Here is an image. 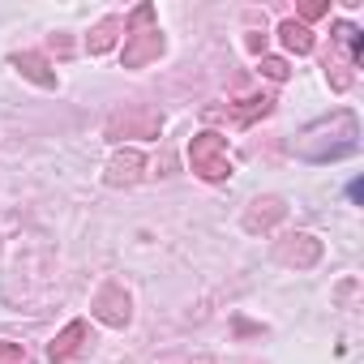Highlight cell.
Listing matches in <instances>:
<instances>
[{
    "mask_svg": "<svg viewBox=\"0 0 364 364\" xmlns=\"http://www.w3.org/2000/svg\"><path fill=\"white\" fill-rule=\"evenodd\" d=\"M189 163L202 180H210V185H219V180L232 176V159H228V137L223 133H198L189 141Z\"/></svg>",
    "mask_w": 364,
    "mask_h": 364,
    "instance_id": "6da1fadb",
    "label": "cell"
},
{
    "mask_svg": "<svg viewBox=\"0 0 364 364\" xmlns=\"http://www.w3.org/2000/svg\"><path fill=\"white\" fill-rule=\"evenodd\" d=\"M90 313H95L103 326H116V330L129 326V317H133V313H129V291H124L120 283H103L99 296H95V304H90Z\"/></svg>",
    "mask_w": 364,
    "mask_h": 364,
    "instance_id": "7a4b0ae2",
    "label": "cell"
},
{
    "mask_svg": "<svg viewBox=\"0 0 364 364\" xmlns=\"http://www.w3.org/2000/svg\"><path fill=\"white\" fill-rule=\"evenodd\" d=\"M120 133H133V137H154L159 133V112L150 107H129V112H116L107 120V137H120Z\"/></svg>",
    "mask_w": 364,
    "mask_h": 364,
    "instance_id": "3957f363",
    "label": "cell"
},
{
    "mask_svg": "<svg viewBox=\"0 0 364 364\" xmlns=\"http://www.w3.org/2000/svg\"><path fill=\"white\" fill-rule=\"evenodd\" d=\"M124 69H141L150 60H159L163 52V35L159 31H124Z\"/></svg>",
    "mask_w": 364,
    "mask_h": 364,
    "instance_id": "277c9868",
    "label": "cell"
},
{
    "mask_svg": "<svg viewBox=\"0 0 364 364\" xmlns=\"http://www.w3.org/2000/svg\"><path fill=\"white\" fill-rule=\"evenodd\" d=\"M274 257H279L283 266L309 270V266H317V257H321V240H317V236H287V240L274 249Z\"/></svg>",
    "mask_w": 364,
    "mask_h": 364,
    "instance_id": "5b68a950",
    "label": "cell"
},
{
    "mask_svg": "<svg viewBox=\"0 0 364 364\" xmlns=\"http://www.w3.org/2000/svg\"><path fill=\"white\" fill-rule=\"evenodd\" d=\"M141 167H146V159H141V150H116L112 154V163H107V185L112 189H120V185H137V180H141Z\"/></svg>",
    "mask_w": 364,
    "mask_h": 364,
    "instance_id": "8992f818",
    "label": "cell"
},
{
    "mask_svg": "<svg viewBox=\"0 0 364 364\" xmlns=\"http://www.w3.org/2000/svg\"><path fill=\"white\" fill-rule=\"evenodd\" d=\"M86 338H90V326L86 321H69L56 338H52V347H48V355H52V364H65V360H73V355H82V347H86Z\"/></svg>",
    "mask_w": 364,
    "mask_h": 364,
    "instance_id": "52a82bcc",
    "label": "cell"
},
{
    "mask_svg": "<svg viewBox=\"0 0 364 364\" xmlns=\"http://www.w3.org/2000/svg\"><path fill=\"white\" fill-rule=\"evenodd\" d=\"M283 215H287V206L279 202V198H257L249 210H245V232H270V228H279L283 223Z\"/></svg>",
    "mask_w": 364,
    "mask_h": 364,
    "instance_id": "ba28073f",
    "label": "cell"
},
{
    "mask_svg": "<svg viewBox=\"0 0 364 364\" xmlns=\"http://www.w3.org/2000/svg\"><path fill=\"white\" fill-rule=\"evenodd\" d=\"M14 65H18V73H22V77H31L35 86H43V90H52V86H56V73L48 69V60H43V56L22 52V56H14Z\"/></svg>",
    "mask_w": 364,
    "mask_h": 364,
    "instance_id": "9c48e42d",
    "label": "cell"
},
{
    "mask_svg": "<svg viewBox=\"0 0 364 364\" xmlns=\"http://www.w3.org/2000/svg\"><path fill=\"white\" fill-rule=\"evenodd\" d=\"M279 39H283V48L296 52V56H309V52H313V31H309L304 22H296V18H287V22L279 26Z\"/></svg>",
    "mask_w": 364,
    "mask_h": 364,
    "instance_id": "30bf717a",
    "label": "cell"
},
{
    "mask_svg": "<svg viewBox=\"0 0 364 364\" xmlns=\"http://www.w3.org/2000/svg\"><path fill=\"white\" fill-rule=\"evenodd\" d=\"M270 95H253V99H240L236 107H228V120H236V124H253L257 116H266L270 112Z\"/></svg>",
    "mask_w": 364,
    "mask_h": 364,
    "instance_id": "8fae6325",
    "label": "cell"
},
{
    "mask_svg": "<svg viewBox=\"0 0 364 364\" xmlns=\"http://www.w3.org/2000/svg\"><path fill=\"white\" fill-rule=\"evenodd\" d=\"M116 31H120V18H103V22L95 26V35L86 39L90 56H103V52H112V43H116Z\"/></svg>",
    "mask_w": 364,
    "mask_h": 364,
    "instance_id": "7c38bea8",
    "label": "cell"
},
{
    "mask_svg": "<svg viewBox=\"0 0 364 364\" xmlns=\"http://www.w3.org/2000/svg\"><path fill=\"white\" fill-rule=\"evenodd\" d=\"M262 73H266L270 82H283L291 69H287V60H279V56H262Z\"/></svg>",
    "mask_w": 364,
    "mask_h": 364,
    "instance_id": "4fadbf2b",
    "label": "cell"
},
{
    "mask_svg": "<svg viewBox=\"0 0 364 364\" xmlns=\"http://www.w3.org/2000/svg\"><path fill=\"white\" fill-rule=\"evenodd\" d=\"M0 364H26V347L22 343H0Z\"/></svg>",
    "mask_w": 364,
    "mask_h": 364,
    "instance_id": "5bb4252c",
    "label": "cell"
},
{
    "mask_svg": "<svg viewBox=\"0 0 364 364\" xmlns=\"http://www.w3.org/2000/svg\"><path fill=\"white\" fill-rule=\"evenodd\" d=\"M321 14H330L326 0H309V5H300V18H304V22H313V18H321Z\"/></svg>",
    "mask_w": 364,
    "mask_h": 364,
    "instance_id": "9a60e30c",
    "label": "cell"
},
{
    "mask_svg": "<svg viewBox=\"0 0 364 364\" xmlns=\"http://www.w3.org/2000/svg\"><path fill=\"white\" fill-rule=\"evenodd\" d=\"M245 43H249V52H266V35H249Z\"/></svg>",
    "mask_w": 364,
    "mask_h": 364,
    "instance_id": "2e32d148",
    "label": "cell"
},
{
    "mask_svg": "<svg viewBox=\"0 0 364 364\" xmlns=\"http://www.w3.org/2000/svg\"><path fill=\"white\" fill-rule=\"evenodd\" d=\"M193 364H215V360H210V355H198V360H193Z\"/></svg>",
    "mask_w": 364,
    "mask_h": 364,
    "instance_id": "e0dca14e",
    "label": "cell"
}]
</instances>
